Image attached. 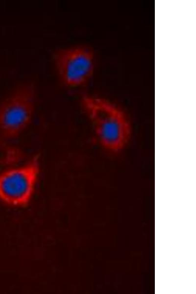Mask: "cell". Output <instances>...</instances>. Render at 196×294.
Segmentation results:
<instances>
[{
    "label": "cell",
    "mask_w": 196,
    "mask_h": 294,
    "mask_svg": "<svg viewBox=\"0 0 196 294\" xmlns=\"http://www.w3.org/2000/svg\"><path fill=\"white\" fill-rule=\"evenodd\" d=\"M82 103L100 145L112 151L123 148L130 132L128 121L123 113L117 107L99 98L85 96Z\"/></svg>",
    "instance_id": "obj_1"
},
{
    "label": "cell",
    "mask_w": 196,
    "mask_h": 294,
    "mask_svg": "<svg viewBox=\"0 0 196 294\" xmlns=\"http://www.w3.org/2000/svg\"><path fill=\"white\" fill-rule=\"evenodd\" d=\"M39 172L36 157L22 166L0 173V200L13 207L27 205L33 195Z\"/></svg>",
    "instance_id": "obj_2"
},
{
    "label": "cell",
    "mask_w": 196,
    "mask_h": 294,
    "mask_svg": "<svg viewBox=\"0 0 196 294\" xmlns=\"http://www.w3.org/2000/svg\"><path fill=\"white\" fill-rule=\"evenodd\" d=\"M34 110V90L31 85L19 88L0 105V133L18 137L29 124Z\"/></svg>",
    "instance_id": "obj_3"
},
{
    "label": "cell",
    "mask_w": 196,
    "mask_h": 294,
    "mask_svg": "<svg viewBox=\"0 0 196 294\" xmlns=\"http://www.w3.org/2000/svg\"><path fill=\"white\" fill-rule=\"evenodd\" d=\"M54 59L59 77L67 86H81L93 73L94 56L87 48L77 47L60 49L54 53Z\"/></svg>",
    "instance_id": "obj_4"
}]
</instances>
